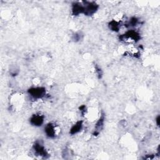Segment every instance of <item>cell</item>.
<instances>
[{"label":"cell","instance_id":"1","mask_svg":"<svg viewBox=\"0 0 160 160\" xmlns=\"http://www.w3.org/2000/svg\"><path fill=\"white\" fill-rule=\"evenodd\" d=\"M140 36L139 34L134 31H129L126 32L124 34L121 36V39L125 42H137L139 41Z\"/></svg>","mask_w":160,"mask_h":160},{"label":"cell","instance_id":"4","mask_svg":"<svg viewBox=\"0 0 160 160\" xmlns=\"http://www.w3.org/2000/svg\"><path fill=\"white\" fill-rule=\"evenodd\" d=\"M33 149L35 153L38 156L44 157V158H46V156H48L47 151H46L44 147L41 142H35V144L33 146Z\"/></svg>","mask_w":160,"mask_h":160},{"label":"cell","instance_id":"2","mask_svg":"<svg viewBox=\"0 0 160 160\" xmlns=\"http://www.w3.org/2000/svg\"><path fill=\"white\" fill-rule=\"evenodd\" d=\"M57 130V127L55 126V124L52 123L48 124L44 128V132L46 136L51 138H53L56 136L58 133Z\"/></svg>","mask_w":160,"mask_h":160},{"label":"cell","instance_id":"5","mask_svg":"<svg viewBox=\"0 0 160 160\" xmlns=\"http://www.w3.org/2000/svg\"><path fill=\"white\" fill-rule=\"evenodd\" d=\"M43 121H44V117L39 114H34L30 119L31 123L32 125L36 126H41V124L43 123Z\"/></svg>","mask_w":160,"mask_h":160},{"label":"cell","instance_id":"7","mask_svg":"<svg viewBox=\"0 0 160 160\" xmlns=\"http://www.w3.org/2000/svg\"><path fill=\"white\" fill-rule=\"evenodd\" d=\"M109 28L115 31H118L119 29V23L116 21H112L109 23Z\"/></svg>","mask_w":160,"mask_h":160},{"label":"cell","instance_id":"3","mask_svg":"<svg viewBox=\"0 0 160 160\" xmlns=\"http://www.w3.org/2000/svg\"><path fill=\"white\" fill-rule=\"evenodd\" d=\"M46 91L45 89L42 88H33L29 90V94L34 98L39 99L44 96Z\"/></svg>","mask_w":160,"mask_h":160},{"label":"cell","instance_id":"6","mask_svg":"<svg viewBox=\"0 0 160 160\" xmlns=\"http://www.w3.org/2000/svg\"><path fill=\"white\" fill-rule=\"evenodd\" d=\"M82 121H79L78 122H76L71 128V134H76L77 132H78L82 128Z\"/></svg>","mask_w":160,"mask_h":160}]
</instances>
